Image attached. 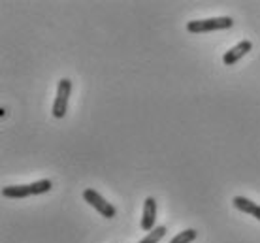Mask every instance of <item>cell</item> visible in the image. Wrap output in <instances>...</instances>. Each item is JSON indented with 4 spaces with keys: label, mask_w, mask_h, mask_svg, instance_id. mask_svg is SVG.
Listing matches in <instances>:
<instances>
[{
    "label": "cell",
    "mask_w": 260,
    "mask_h": 243,
    "mask_svg": "<svg viewBox=\"0 0 260 243\" xmlns=\"http://www.w3.org/2000/svg\"><path fill=\"white\" fill-rule=\"evenodd\" d=\"M53 189V183L49 179H40L30 185H10L2 189V196L6 198H28L34 194H46Z\"/></svg>",
    "instance_id": "obj_1"
},
{
    "label": "cell",
    "mask_w": 260,
    "mask_h": 243,
    "mask_svg": "<svg viewBox=\"0 0 260 243\" xmlns=\"http://www.w3.org/2000/svg\"><path fill=\"white\" fill-rule=\"evenodd\" d=\"M232 25H234L232 17H209V19L189 21V23H187V30H189V32H192V34L213 32V30L230 28Z\"/></svg>",
    "instance_id": "obj_2"
},
{
    "label": "cell",
    "mask_w": 260,
    "mask_h": 243,
    "mask_svg": "<svg viewBox=\"0 0 260 243\" xmlns=\"http://www.w3.org/2000/svg\"><path fill=\"white\" fill-rule=\"evenodd\" d=\"M70 92H72V81L68 78H62L59 81V85H57V96H55V102H53V117L55 119H62L66 115Z\"/></svg>",
    "instance_id": "obj_3"
},
{
    "label": "cell",
    "mask_w": 260,
    "mask_h": 243,
    "mask_svg": "<svg viewBox=\"0 0 260 243\" xmlns=\"http://www.w3.org/2000/svg\"><path fill=\"white\" fill-rule=\"evenodd\" d=\"M83 200L87 202L89 205H92L94 210L106 219H113L117 215V210H115V205H111L110 202H106L104 196H100L94 189H85L83 191Z\"/></svg>",
    "instance_id": "obj_4"
},
{
    "label": "cell",
    "mask_w": 260,
    "mask_h": 243,
    "mask_svg": "<svg viewBox=\"0 0 260 243\" xmlns=\"http://www.w3.org/2000/svg\"><path fill=\"white\" fill-rule=\"evenodd\" d=\"M155 219H156V200L153 196H147L145 202H143L142 230H145V232L155 230Z\"/></svg>",
    "instance_id": "obj_5"
},
{
    "label": "cell",
    "mask_w": 260,
    "mask_h": 243,
    "mask_svg": "<svg viewBox=\"0 0 260 243\" xmlns=\"http://www.w3.org/2000/svg\"><path fill=\"white\" fill-rule=\"evenodd\" d=\"M251 49H253V42H249V40H243V42L236 44L232 49H228V51L222 55V62H224L226 66L236 64V62H238V60H240L243 55H247Z\"/></svg>",
    "instance_id": "obj_6"
},
{
    "label": "cell",
    "mask_w": 260,
    "mask_h": 243,
    "mask_svg": "<svg viewBox=\"0 0 260 243\" xmlns=\"http://www.w3.org/2000/svg\"><path fill=\"white\" fill-rule=\"evenodd\" d=\"M232 204H234V207L238 211H241V213H247V215H253V217H256L260 221V205L254 204V202H251L249 198H245V196H234Z\"/></svg>",
    "instance_id": "obj_7"
},
{
    "label": "cell",
    "mask_w": 260,
    "mask_h": 243,
    "mask_svg": "<svg viewBox=\"0 0 260 243\" xmlns=\"http://www.w3.org/2000/svg\"><path fill=\"white\" fill-rule=\"evenodd\" d=\"M164 236H166V226H155V230H151L142 241L138 243H158Z\"/></svg>",
    "instance_id": "obj_8"
},
{
    "label": "cell",
    "mask_w": 260,
    "mask_h": 243,
    "mask_svg": "<svg viewBox=\"0 0 260 243\" xmlns=\"http://www.w3.org/2000/svg\"><path fill=\"white\" fill-rule=\"evenodd\" d=\"M198 237V232L194 228H187V230H183L181 234H177L176 237H172V241L170 243H192Z\"/></svg>",
    "instance_id": "obj_9"
}]
</instances>
